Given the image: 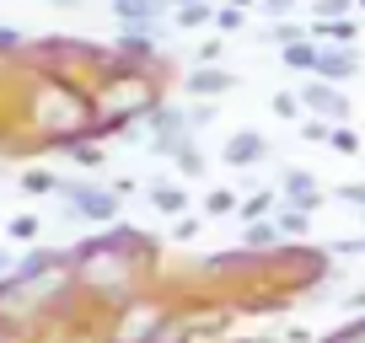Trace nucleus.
Masks as SVG:
<instances>
[{"label":"nucleus","instance_id":"393cba45","mask_svg":"<svg viewBox=\"0 0 365 343\" xmlns=\"http://www.w3.org/2000/svg\"><path fill=\"white\" fill-rule=\"evenodd\" d=\"M339 199H344V204H365V188H360V183H344Z\"/></svg>","mask_w":365,"mask_h":343},{"label":"nucleus","instance_id":"6e6552de","mask_svg":"<svg viewBox=\"0 0 365 343\" xmlns=\"http://www.w3.org/2000/svg\"><path fill=\"white\" fill-rule=\"evenodd\" d=\"M247 247H252V252H258V247H279V226H274V220L247 226Z\"/></svg>","mask_w":365,"mask_h":343},{"label":"nucleus","instance_id":"412c9836","mask_svg":"<svg viewBox=\"0 0 365 343\" xmlns=\"http://www.w3.org/2000/svg\"><path fill=\"white\" fill-rule=\"evenodd\" d=\"M215 22L226 27V33H237V27H242V11H237V6H226V11H215Z\"/></svg>","mask_w":365,"mask_h":343},{"label":"nucleus","instance_id":"c85d7f7f","mask_svg":"<svg viewBox=\"0 0 365 343\" xmlns=\"http://www.w3.org/2000/svg\"><path fill=\"white\" fill-rule=\"evenodd\" d=\"M231 6H237V11H242V6H258V0H231Z\"/></svg>","mask_w":365,"mask_h":343},{"label":"nucleus","instance_id":"9d476101","mask_svg":"<svg viewBox=\"0 0 365 343\" xmlns=\"http://www.w3.org/2000/svg\"><path fill=\"white\" fill-rule=\"evenodd\" d=\"M317 75H354V59L349 54H317Z\"/></svg>","mask_w":365,"mask_h":343},{"label":"nucleus","instance_id":"7ed1b4c3","mask_svg":"<svg viewBox=\"0 0 365 343\" xmlns=\"http://www.w3.org/2000/svg\"><path fill=\"white\" fill-rule=\"evenodd\" d=\"M301 102H307L312 113H328V118H344V113H349V102H344L333 86H317V80H312L307 92H301Z\"/></svg>","mask_w":365,"mask_h":343},{"label":"nucleus","instance_id":"2f4dec72","mask_svg":"<svg viewBox=\"0 0 365 343\" xmlns=\"http://www.w3.org/2000/svg\"><path fill=\"white\" fill-rule=\"evenodd\" d=\"M182 6H205V0H182Z\"/></svg>","mask_w":365,"mask_h":343},{"label":"nucleus","instance_id":"1a4fd4ad","mask_svg":"<svg viewBox=\"0 0 365 343\" xmlns=\"http://www.w3.org/2000/svg\"><path fill=\"white\" fill-rule=\"evenodd\" d=\"M317 54H322V48H312V43H290L285 48V65L290 70H317Z\"/></svg>","mask_w":365,"mask_h":343},{"label":"nucleus","instance_id":"f3484780","mask_svg":"<svg viewBox=\"0 0 365 343\" xmlns=\"http://www.w3.org/2000/svg\"><path fill=\"white\" fill-rule=\"evenodd\" d=\"M226 209H237V199H231L226 188H215V194H210V215H226Z\"/></svg>","mask_w":365,"mask_h":343},{"label":"nucleus","instance_id":"dca6fc26","mask_svg":"<svg viewBox=\"0 0 365 343\" xmlns=\"http://www.w3.org/2000/svg\"><path fill=\"white\" fill-rule=\"evenodd\" d=\"M333 150H344V156H354V150H360V134H349V129H333Z\"/></svg>","mask_w":365,"mask_h":343},{"label":"nucleus","instance_id":"6ab92c4d","mask_svg":"<svg viewBox=\"0 0 365 343\" xmlns=\"http://www.w3.org/2000/svg\"><path fill=\"white\" fill-rule=\"evenodd\" d=\"M11 236H22V241H33V236H38V220H33V215H22V220H11Z\"/></svg>","mask_w":365,"mask_h":343},{"label":"nucleus","instance_id":"473e14b6","mask_svg":"<svg viewBox=\"0 0 365 343\" xmlns=\"http://www.w3.org/2000/svg\"><path fill=\"white\" fill-rule=\"evenodd\" d=\"M360 6H365V0H360Z\"/></svg>","mask_w":365,"mask_h":343},{"label":"nucleus","instance_id":"aec40b11","mask_svg":"<svg viewBox=\"0 0 365 343\" xmlns=\"http://www.w3.org/2000/svg\"><path fill=\"white\" fill-rule=\"evenodd\" d=\"M354 27L349 22H317V38H349Z\"/></svg>","mask_w":365,"mask_h":343},{"label":"nucleus","instance_id":"5701e85b","mask_svg":"<svg viewBox=\"0 0 365 343\" xmlns=\"http://www.w3.org/2000/svg\"><path fill=\"white\" fill-rule=\"evenodd\" d=\"M258 6H263L269 16H290V11H296V0H258Z\"/></svg>","mask_w":365,"mask_h":343},{"label":"nucleus","instance_id":"7c9ffc66","mask_svg":"<svg viewBox=\"0 0 365 343\" xmlns=\"http://www.w3.org/2000/svg\"><path fill=\"white\" fill-rule=\"evenodd\" d=\"M247 343H274V338H247Z\"/></svg>","mask_w":365,"mask_h":343},{"label":"nucleus","instance_id":"b1692460","mask_svg":"<svg viewBox=\"0 0 365 343\" xmlns=\"http://www.w3.org/2000/svg\"><path fill=\"white\" fill-rule=\"evenodd\" d=\"M150 199H156L161 209H182V194H172V188H156V194H150Z\"/></svg>","mask_w":365,"mask_h":343},{"label":"nucleus","instance_id":"9b49d317","mask_svg":"<svg viewBox=\"0 0 365 343\" xmlns=\"http://www.w3.org/2000/svg\"><path fill=\"white\" fill-rule=\"evenodd\" d=\"M226 156L231 161H258L263 156V139L258 134H242V139H231V145H226Z\"/></svg>","mask_w":365,"mask_h":343},{"label":"nucleus","instance_id":"a211bd4d","mask_svg":"<svg viewBox=\"0 0 365 343\" xmlns=\"http://www.w3.org/2000/svg\"><path fill=\"white\" fill-rule=\"evenodd\" d=\"M178 161H182V172H199V167H205V156H199L194 145H178Z\"/></svg>","mask_w":365,"mask_h":343},{"label":"nucleus","instance_id":"423d86ee","mask_svg":"<svg viewBox=\"0 0 365 343\" xmlns=\"http://www.w3.org/2000/svg\"><path fill=\"white\" fill-rule=\"evenodd\" d=\"M124 54L129 59H140V54H156V27H145V33H140V27H129V33H124Z\"/></svg>","mask_w":365,"mask_h":343},{"label":"nucleus","instance_id":"f257e3e1","mask_svg":"<svg viewBox=\"0 0 365 343\" xmlns=\"http://www.w3.org/2000/svg\"><path fill=\"white\" fill-rule=\"evenodd\" d=\"M59 194L76 204V215H86V220H113L118 215V199L113 194H103V188H86V183H59Z\"/></svg>","mask_w":365,"mask_h":343},{"label":"nucleus","instance_id":"ddd939ff","mask_svg":"<svg viewBox=\"0 0 365 343\" xmlns=\"http://www.w3.org/2000/svg\"><path fill=\"white\" fill-rule=\"evenodd\" d=\"M22 188H27V194H59V177H48V172H27Z\"/></svg>","mask_w":365,"mask_h":343},{"label":"nucleus","instance_id":"4be33fe9","mask_svg":"<svg viewBox=\"0 0 365 343\" xmlns=\"http://www.w3.org/2000/svg\"><path fill=\"white\" fill-rule=\"evenodd\" d=\"M301 139H333V129H328V124H322V118H312V124H307V129H301Z\"/></svg>","mask_w":365,"mask_h":343},{"label":"nucleus","instance_id":"c756f323","mask_svg":"<svg viewBox=\"0 0 365 343\" xmlns=\"http://www.w3.org/2000/svg\"><path fill=\"white\" fill-rule=\"evenodd\" d=\"M54 6H81V0H54Z\"/></svg>","mask_w":365,"mask_h":343},{"label":"nucleus","instance_id":"20e7f679","mask_svg":"<svg viewBox=\"0 0 365 343\" xmlns=\"http://www.w3.org/2000/svg\"><path fill=\"white\" fill-rule=\"evenodd\" d=\"M285 194H290V204H296V209H307V215L322 204V188L312 183L307 172H290V177H285Z\"/></svg>","mask_w":365,"mask_h":343},{"label":"nucleus","instance_id":"4468645a","mask_svg":"<svg viewBox=\"0 0 365 343\" xmlns=\"http://www.w3.org/2000/svg\"><path fill=\"white\" fill-rule=\"evenodd\" d=\"M210 16H215L210 6H178V22H182V27H205Z\"/></svg>","mask_w":365,"mask_h":343},{"label":"nucleus","instance_id":"a878e982","mask_svg":"<svg viewBox=\"0 0 365 343\" xmlns=\"http://www.w3.org/2000/svg\"><path fill=\"white\" fill-rule=\"evenodd\" d=\"M274 38L290 48V43H301V27H290V22H285V27H274Z\"/></svg>","mask_w":365,"mask_h":343},{"label":"nucleus","instance_id":"0eeeda50","mask_svg":"<svg viewBox=\"0 0 365 343\" xmlns=\"http://www.w3.org/2000/svg\"><path fill=\"white\" fill-rule=\"evenodd\" d=\"M274 226H279V236H307L312 215H307V209H296V204H285V209H279V220H274Z\"/></svg>","mask_w":365,"mask_h":343},{"label":"nucleus","instance_id":"bb28decb","mask_svg":"<svg viewBox=\"0 0 365 343\" xmlns=\"http://www.w3.org/2000/svg\"><path fill=\"white\" fill-rule=\"evenodd\" d=\"M11 268H16V258H11V252H0V285L11 279Z\"/></svg>","mask_w":365,"mask_h":343},{"label":"nucleus","instance_id":"cd10ccee","mask_svg":"<svg viewBox=\"0 0 365 343\" xmlns=\"http://www.w3.org/2000/svg\"><path fill=\"white\" fill-rule=\"evenodd\" d=\"M22 43V33H11V27H0V48H16Z\"/></svg>","mask_w":365,"mask_h":343},{"label":"nucleus","instance_id":"39448f33","mask_svg":"<svg viewBox=\"0 0 365 343\" xmlns=\"http://www.w3.org/2000/svg\"><path fill=\"white\" fill-rule=\"evenodd\" d=\"M161 6H167V0H113V11H118V22H124V27L156 22V16H161Z\"/></svg>","mask_w":365,"mask_h":343},{"label":"nucleus","instance_id":"2eb2a0df","mask_svg":"<svg viewBox=\"0 0 365 343\" xmlns=\"http://www.w3.org/2000/svg\"><path fill=\"white\" fill-rule=\"evenodd\" d=\"M344 11H349V0H317V16H322V22H339Z\"/></svg>","mask_w":365,"mask_h":343},{"label":"nucleus","instance_id":"f03ea898","mask_svg":"<svg viewBox=\"0 0 365 343\" xmlns=\"http://www.w3.org/2000/svg\"><path fill=\"white\" fill-rule=\"evenodd\" d=\"M237 80H231V70H210V65H199L194 75H188V92L194 97H220V92H231Z\"/></svg>","mask_w":365,"mask_h":343},{"label":"nucleus","instance_id":"f8f14e48","mask_svg":"<svg viewBox=\"0 0 365 343\" xmlns=\"http://www.w3.org/2000/svg\"><path fill=\"white\" fill-rule=\"evenodd\" d=\"M263 209H274V194H252L247 204H242V220H247V226H258Z\"/></svg>","mask_w":365,"mask_h":343}]
</instances>
